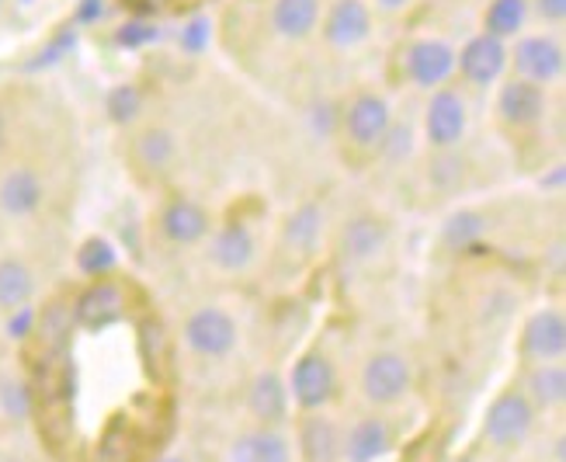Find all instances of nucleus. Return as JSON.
<instances>
[{"label":"nucleus","instance_id":"1","mask_svg":"<svg viewBox=\"0 0 566 462\" xmlns=\"http://www.w3.org/2000/svg\"><path fill=\"white\" fill-rule=\"evenodd\" d=\"M532 428H535V407L522 389H504V393L486 407L483 438L501 452L525 445Z\"/></svg>","mask_w":566,"mask_h":462},{"label":"nucleus","instance_id":"2","mask_svg":"<svg viewBox=\"0 0 566 462\" xmlns=\"http://www.w3.org/2000/svg\"><path fill=\"white\" fill-rule=\"evenodd\" d=\"M410 365L403 355L397 351H379L365 361L361 369V393L368 403L376 407H389V403H400L410 393Z\"/></svg>","mask_w":566,"mask_h":462},{"label":"nucleus","instance_id":"3","mask_svg":"<svg viewBox=\"0 0 566 462\" xmlns=\"http://www.w3.org/2000/svg\"><path fill=\"white\" fill-rule=\"evenodd\" d=\"M337 393V372L327 355H303L289 372V397L303 410H324Z\"/></svg>","mask_w":566,"mask_h":462},{"label":"nucleus","instance_id":"4","mask_svg":"<svg viewBox=\"0 0 566 462\" xmlns=\"http://www.w3.org/2000/svg\"><path fill=\"white\" fill-rule=\"evenodd\" d=\"M185 340L202 358H227L237 348V321L219 306H206L188 316Z\"/></svg>","mask_w":566,"mask_h":462},{"label":"nucleus","instance_id":"5","mask_svg":"<svg viewBox=\"0 0 566 462\" xmlns=\"http://www.w3.org/2000/svg\"><path fill=\"white\" fill-rule=\"evenodd\" d=\"M522 355L528 361H559L566 355V321L559 309H538L522 334Z\"/></svg>","mask_w":566,"mask_h":462},{"label":"nucleus","instance_id":"6","mask_svg":"<svg viewBox=\"0 0 566 462\" xmlns=\"http://www.w3.org/2000/svg\"><path fill=\"white\" fill-rule=\"evenodd\" d=\"M344 133L361 150H373L389 133V105L379 94H358L344 112Z\"/></svg>","mask_w":566,"mask_h":462},{"label":"nucleus","instance_id":"7","mask_svg":"<svg viewBox=\"0 0 566 462\" xmlns=\"http://www.w3.org/2000/svg\"><path fill=\"white\" fill-rule=\"evenodd\" d=\"M126 313V296L115 282H102L97 279L91 288L81 292V300L73 303V324H81L87 330H102L112 327L115 321H122Z\"/></svg>","mask_w":566,"mask_h":462},{"label":"nucleus","instance_id":"8","mask_svg":"<svg viewBox=\"0 0 566 462\" xmlns=\"http://www.w3.org/2000/svg\"><path fill=\"white\" fill-rule=\"evenodd\" d=\"M428 139L438 150H452V146L465 136V102L455 91H438L424 115Z\"/></svg>","mask_w":566,"mask_h":462},{"label":"nucleus","instance_id":"9","mask_svg":"<svg viewBox=\"0 0 566 462\" xmlns=\"http://www.w3.org/2000/svg\"><path fill=\"white\" fill-rule=\"evenodd\" d=\"M455 70V53L452 45L438 39H421L407 49V73L417 87H438L452 77Z\"/></svg>","mask_w":566,"mask_h":462},{"label":"nucleus","instance_id":"10","mask_svg":"<svg viewBox=\"0 0 566 462\" xmlns=\"http://www.w3.org/2000/svg\"><path fill=\"white\" fill-rule=\"evenodd\" d=\"M392 452V431L382 418H361L340 438V462H382Z\"/></svg>","mask_w":566,"mask_h":462},{"label":"nucleus","instance_id":"11","mask_svg":"<svg viewBox=\"0 0 566 462\" xmlns=\"http://www.w3.org/2000/svg\"><path fill=\"white\" fill-rule=\"evenodd\" d=\"M514 66L532 84H549L563 73V49L546 35H528L514 49Z\"/></svg>","mask_w":566,"mask_h":462},{"label":"nucleus","instance_id":"12","mask_svg":"<svg viewBox=\"0 0 566 462\" xmlns=\"http://www.w3.org/2000/svg\"><path fill=\"white\" fill-rule=\"evenodd\" d=\"M455 63L462 66L465 81L473 84H494L501 73H504V63H507V49L497 35H476L465 42L462 56H455Z\"/></svg>","mask_w":566,"mask_h":462},{"label":"nucleus","instance_id":"13","mask_svg":"<svg viewBox=\"0 0 566 462\" xmlns=\"http://www.w3.org/2000/svg\"><path fill=\"white\" fill-rule=\"evenodd\" d=\"M497 112L507 126L514 129H528L535 126L538 118L546 115V94L538 84L532 81H511L501 87V97H497Z\"/></svg>","mask_w":566,"mask_h":462},{"label":"nucleus","instance_id":"14","mask_svg":"<svg viewBox=\"0 0 566 462\" xmlns=\"http://www.w3.org/2000/svg\"><path fill=\"white\" fill-rule=\"evenodd\" d=\"M373 32V14L361 0H337L324 21V39L337 49H352Z\"/></svg>","mask_w":566,"mask_h":462},{"label":"nucleus","instance_id":"15","mask_svg":"<svg viewBox=\"0 0 566 462\" xmlns=\"http://www.w3.org/2000/svg\"><path fill=\"white\" fill-rule=\"evenodd\" d=\"M248 410L261 428H279L289 418V386L275 372H261L251 382L248 393Z\"/></svg>","mask_w":566,"mask_h":462},{"label":"nucleus","instance_id":"16","mask_svg":"<svg viewBox=\"0 0 566 462\" xmlns=\"http://www.w3.org/2000/svg\"><path fill=\"white\" fill-rule=\"evenodd\" d=\"M300 455L303 462H340V431L319 410H306L300 421Z\"/></svg>","mask_w":566,"mask_h":462},{"label":"nucleus","instance_id":"17","mask_svg":"<svg viewBox=\"0 0 566 462\" xmlns=\"http://www.w3.org/2000/svg\"><path fill=\"white\" fill-rule=\"evenodd\" d=\"M42 206V181L32 167H14L0 178V209L14 219L32 216Z\"/></svg>","mask_w":566,"mask_h":462},{"label":"nucleus","instance_id":"18","mask_svg":"<svg viewBox=\"0 0 566 462\" xmlns=\"http://www.w3.org/2000/svg\"><path fill=\"white\" fill-rule=\"evenodd\" d=\"M389 240V227L379 216H355L348 227L340 230V251L348 261H373Z\"/></svg>","mask_w":566,"mask_h":462},{"label":"nucleus","instance_id":"19","mask_svg":"<svg viewBox=\"0 0 566 462\" xmlns=\"http://www.w3.org/2000/svg\"><path fill=\"white\" fill-rule=\"evenodd\" d=\"M230 462H292V449L275 428H254L233 438Z\"/></svg>","mask_w":566,"mask_h":462},{"label":"nucleus","instance_id":"20","mask_svg":"<svg viewBox=\"0 0 566 462\" xmlns=\"http://www.w3.org/2000/svg\"><path fill=\"white\" fill-rule=\"evenodd\" d=\"M209 261L223 272H243L254 261V237L243 223H230L223 230H216L212 248H209Z\"/></svg>","mask_w":566,"mask_h":462},{"label":"nucleus","instance_id":"21","mask_svg":"<svg viewBox=\"0 0 566 462\" xmlns=\"http://www.w3.org/2000/svg\"><path fill=\"white\" fill-rule=\"evenodd\" d=\"M160 233L170 243H181V248H185V243H199L209 233V216H206L202 206L178 199V202H170L160 212Z\"/></svg>","mask_w":566,"mask_h":462},{"label":"nucleus","instance_id":"22","mask_svg":"<svg viewBox=\"0 0 566 462\" xmlns=\"http://www.w3.org/2000/svg\"><path fill=\"white\" fill-rule=\"evenodd\" d=\"M525 397L532 407L553 410L566 400V369L559 361H538L525 379Z\"/></svg>","mask_w":566,"mask_h":462},{"label":"nucleus","instance_id":"23","mask_svg":"<svg viewBox=\"0 0 566 462\" xmlns=\"http://www.w3.org/2000/svg\"><path fill=\"white\" fill-rule=\"evenodd\" d=\"M319 21V0H275L272 24L285 39H306Z\"/></svg>","mask_w":566,"mask_h":462},{"label":"nucleus","instance_id":"24","mask_svg":"<svg viewBox=\"0 0 566 462\" xmlns=\"http://www.w3.org/2000/svg\"><path fill=\"white\" fill-rule=\"evenodd\" d=\"M319 230H324V212H319V206H313V202L300 206L285 223V248L310 254L319 240Z\"/></svg>","mask_w":566,"mask_h":462},{"label":"nucleus","instance_id":"25","mask_svg":"<svg viewBox=\"0 0 566 462\" xmlns=\"http://www.w3.org/2000/svg\"><path fill=\"white\" fill-rule=\"evenodd\" d=\"M32 292H35V282L29 267L14 258L0 261V309H21L32 300Z\"/></svg>","mask_w":566,"mask_h":462},{"label":"nucleus","instance_id":"26","mask_svg":"<svg viewBox=\"0 0 566 462\" xmlns=\"http://www.w3.org/2000/svg\"><path fill=\"white\" fill-rule=\"evenodd\" d=\"M486 233V219L473 209H462V212H452L446 219V227H441V240L449 243L452 251H470L483 240Z\"/></svg>","mask_w":566,"mask_h":462},{"label":"nucleus","instance_id":"27","mask_svg":"<svg viewBox=\"0 0 566 462\" xmlns=\"http://www.w3.org/2000/svg\"><path fill=\"white\" fill-rule=\"evenodd\" d=\"M133 154L146 170H164L170 160H175V136H170L167 129H146L136 139Z\"/></svg>","mask_w":566,"mask_h":462},{"label":"nucleus","instance_id":"28","mask_svg":"<svg viewBox=\"0 0 566 462\" xmlns=\"http://www.w3.org/2000/svg\"><path fill=\"white\" fill-rule=\"evenodd\" d=\"M525 14H528V0H494V4L486 8V35H497V39L518 35Z\"/></svg>","mask_w":566,"mask_h":462},{"label":"nucleus","instance_id":"29","mask_svg":"<svg viewBox=\"0 0 566 462\" xmlns=\"http://www.w3.org/2000/svg\"><path fill=\"white\" fill-rule=\"evenodd\" d=\"M70 330H73V306H63V303H53L45 306L42 321H39V337L49 351H63L66 340H70Z\"/></svg>","mask_w":566,"mask_h":462},{"label":"nucleus","instance_id":"30","mask_svg":"<svg viewBox=\"0 0 566 462\" xmlns=\"http://www.w3.org/2000/svg\"><path fill=\"white\" fill-rule=\"evenodd\" d=\"M77 264H81V272H84V275L102 279V275H108L112 267H115V248H112L108 240L94 237V240H87L84 248L77 251Z\"/></svg>","mask_w":566,"mask_h":462},{"label":"nucleus","instance_id":"31","mask_svg":"<svg viewBox=\"0 0 566 462\" xmlns=\"http://www.w3.org/2000/svg\"><path fill=\"white\" fill-rule=\"evenodd\" d=\"M139 105H143V97L129 84H122V87H115L108 94V115H112V122H133L139 115Z\"/></svg>","mask_w":566,"mask_h":462},{"label":"nucleus","instance_id":"32","mask_svg":"<svg viewBox=\"0 0 566 462\" xmlns=\"http://www.w3.org/2000/svg\"><path fill=\"white\" fill-rule=\"evenodd\" d=\"M0 400H4V410L11 413V418H24L29 407H32L29 389H24L21 382H4V389H0Z\"/></svg>","mask_w":566,"mask_h":462},{"label":"nucleus","instance_id":"33","mask_svg":"<svg viewBox=\"0 0 566 462\" xmlns=\"http://www.w3.org/2000/svg\"><path fill=\"white\" fill-rule=\"evenodd\" d=\"M150 39H157V29H150V24H143V21H129V24H122V29H118L122 45H143Z\"/></svg>","mask_w":566,"mask_h":462},{"label":"nucleus","instance_id":"34","mask_svg":"<svg viewBox=\"0 0 566 462\" xmlns=\"http://www.w3.org/2000/svg\"><path fill=\"white\" fill-rule=\"evenodd\" d=\"M206 35H209V24L206 21H191L188 32L181 35V42H185V49H191V53H199V49L206 45Z\"/></svg>","mask_w":566,"mask_h":462},{"label":"nucleus","instance_id":"35","mask_svg":"<svg viewBox=\"0 0 566 462\" xmlns=\"http://www.w3.org/2000/svg\"><path fill=\"white\" fill-rule=\"evenodd\" d=\"M535 8L546 21H556V24L566 18V0H535Z\"/></svg>","mask_w":566,"mask_h":462},{"label":"nucleus","instance_id":"36","mask_svg":"<svg viewBox=\"0 0 566 462\" xmlns=\"http://www.w3.org/2000/svg\"><path fill=\"white\" fill-rule=\"evenodd\" d=\"M403 154H410V129H392V146H389V157L400 160Z\"/></svg>","mask_w":566,"mask_h":462},{"label":"nucleus","instance_id":"37","mask_svg":"<svg viewBox=\"0 0 566 462\" xmlns=\"http://www.w3.org/2000/svg\"><path fill=\"white\" fill-rule=\"evenodd\" d=\"M29 327H32V309H29V306H21L18 316L11 321V337H24V330H29Z\"/></svg>","mask_w":566,"mask_h":462},{"label":"nucleus","instance_id":"38","mask_svg":"<svg viewBox=\"0 0 566 462\" xmlns=\"http://www.w3.org/2000/svg\"><path fill=\"white\" fill-rule=\"evenodd\" d=\"M97 14H102V0H84L81 18H97Z\"/></svg>","mask_w":566,"mask_h":462},{"label":"nucleus","instance_id":"39","mask_svg":"<svg viewBox=\"0 0 566 462\" xmlns=\"http://www.w3.org/2000/svg\"><path fill=\"white\" fill-rule=\"evenodd\" d=\"M543 185H563V167L553 170V178H543Z\"/></svg>","mask_w":566,"mask_h":462},{"label":"nucleus","instance_id":"40","mask_svg":"<svg viewBox=\"0 0 566 462\" xmlns=\"http://www.w3.org/2000/svg\"><path fill=\"white\" fill-rule=\"evenodd\" d=\"M379 4H382L386 11H397V8H403V4H407V0H379Z\"/></svg>","mask_w":566,"mask_h":462},{"label":"nucleus","instance_id":"41","mask_svg":"<svg viewBox=\"0 0 566 462\" xmlns=\"http://www.w3.org/2000/svg\"><path fill=\"white\" fill-rule=\"evenodd\" d=\"M4 139H8V126H4V115H0V150H4Z\"/></svg>","mask_w":566,"mask_h":462},{"label":"nucleus","instance_id":"42","mask_svg":"<svg viewBox=\"0 0 566 462\" xmlns=\"http://www.w3.org/2000/svg\"><path fill=\"white\" fill-rule=\"evenodd\" d=\"M146 4H150V8H160V4H164V0H146Z\"/></svg>","mask_w":566,"mask_h":462},{"label":"nucleus","instance_id":"43","mask_svg":"<svg viewBox=\"0 0 566 462\" xmlns=\"http://www.w3.org/2000/svg\"><path fill=\"white\" fill-rule=\"evenodd\" d=\"M449 462H473V459H449Z\"/></svg>","mask_w":566,"mask_h":462},{"label":"nucleus","instance_id":"44","mask_svg":"<svg viewBox=\"0 0 566 462\" xmlns=\"http://www.w3.org/2000/svg\"><path fill=\"white\" fill-rule=\"evenodd\" d=\"M0 462H14V459H0Z\"/></svg>","mask_w":566,"mask_h":462},{"label":"nucleus","instance_id":"45","mask_svg":"<svg viewBox=\"0 0 566 462\" xmlns=\"http://www.w3.org/2000/svg\"><path fill=\"white\" fill-rule=\"evenodd\" d=\"M167 462H178V459H167Z\"/></svg>","mask_w":566,"mask_h":462}]
</instances>
